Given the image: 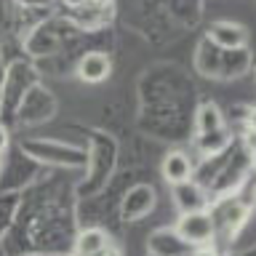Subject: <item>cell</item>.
Here are the masks:
<instances>
[{"label":"cell","instance_id":"1","mask_svg":"<svg viewBox=\"0 0 256 256\" xmlns=\"http://www.w3.org/2000/svg\"><path fill=\"white\" fill-rule=\"evenodd\" d=\"M174 235L192 248H203L214 243L216 238V222L211 216V208H198V211H182L179 222H176Z\"/></svg>","mask_w":256,"mask_h":256},{"label":"cell","instance_id":"2","mask_svg":"<svg viewBox=\"0 0 256 256\" xmlns=\"http://www.w3.org/2000/svg\"><path fill=\"white\" fill-rule=\"evenodd\" d=\"M110 72H112V62H110V56L102 54V51H88V54H83V59L78 62V78L88 86L104 83V80L110 78Z\"/></svg>","mask_w":256,"mask_h":256},{"label":"cell","instance_id":"3","mask_svg":"<svg viewBox=\"0 0 256 256\" xmlns=\"http://www.w3.org/2000/svg\"><path fill=\"white\" fill-rule=\"evenodd\" d=\"M192 171H195V166H192V158L184 150H171L163 158V163H160V174H163V179L171 187L192 179Z\"/></svg>","mask_w":256,"mask_h":256},{"label":"cell","instance_id":"4","mask_svg":"<svg viewBox=\"0 0 256 256\" xmlns=\"http://www.w3.org/2000/svg\"><path fill=\"white\" fill-rule=\"evenodd\" d=\"M208 38L219 48H243L248 40V30L238 22H219L208 30Z\"/></svg>","mask_w":256,"mask_h":256},{"label":"cell","instance_id":"5","mask_svg":"<svg viewBox=\"0 0 256 256\" xmlns=\"http://www.w3.org/2000/svg\"><path fill=\"white\" fill-rule=\"evenodd\" d=\"M75 254H83V256H96V254H104L110 251L112 243H110V235L104 232L102 227H86L78 232L75 238Z\"/></svg>","mask_w":256,"mask_h":256},{"label":"cell","instance_id":"6","mask_svg":"<svg viewBox=\"0 0 256 256\" xmlns=\"http://www.w3.org/2000/svg\"><path fill=\"white\" fill-rule=\"evenodd\" d=\"M174 206L179 208V214L182 211H198V208H208V198L195 182L187 179L182 184H174Z\"/></svg>","mask_w":256,"mask_h":256},{"label":"cell","instance_id":"7","mask_svg":"<svg viewBox=\"0 0 256 256\" xmlns=\"http://www.w3.org/2000/svg\"><path fill=\"white\" fill-rule=\"evenodd\" d=\"M195 126H198V134L200 136L224 131V115H222V110L216 107V104L206 102L203 107L198 110V115H195Z\"/></svg>","mask_w":256,"mask_h":256},{"label":"cell","instance_id":"8","mask_svg":"<svg viewBox=\"0 0 256 256\" xmlns=\"http://www.w3.org/2000/svg\"><path fill=\"white\" fill-rule=\"evenodd\" d=\"M78 6H83V8H91V11L104 14V11H107V8L112 6V0H80Z\"/></svg>","mask_w":256,"mask_h":256},{"label":"cell","instance_id":"9","mask_svg":"<svg viewBox=\"0 0 256 256\" xmlns=\"http://www.w3.org/2000/svg\"><path fill=\"white\" fill-rule=\"evenodd\" d=\"M8 144H11V136H8V128L0 126V155L8 150Z\"/></svg>","mask_w":256,"mask_h":256},{"label":"cell","instance_id":"10","mask_svg":"<svg viewBox=\"0 0 256 256\" xmlns=\"http://www.w3.org/2000/svg\"><path fill=\"white\" fill-rule=\"evenodd\" d=\"M22 3H30V6H46V3H54V0H22Z\"/></svg>","mask_w":256,"mask_h":256},{"label":"cell","instance_id":"11","mask_svg":"<svg viewBox=\"0 0 256 256\" xmlns=\"http://www.w3.org/2000/svg\"><path fill=\"white\" fill-rule=\"evenodd\" d=\"M67 3H70V6H78V3H80V0H67Z\"/></svg>","mask_w":256,"mask_h":256}]
</instances>
